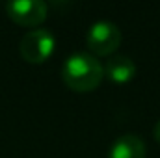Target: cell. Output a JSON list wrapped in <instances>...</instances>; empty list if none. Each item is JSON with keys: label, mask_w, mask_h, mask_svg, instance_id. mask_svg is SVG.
Instances as JSON below:
<instances>
[{"label": "cell", "mask_w": 160, "mask_h": 158, "mask_svg": "<svg viewBox=\"0 0 160 158\" xmlns=\"http://www.w3.org/2000/svg\"><path fill=\"white\" fill-rule=\"evenodd\" d=\"M54 47L56 37L48 28H34L22 36L19 50L28 63H43L52 56Z\"/></svg>", "instance_id": "cell-3"}, {"label": "cell", "mask_w": 160, "mask_h": 158, "mask_svg": "<svg viewBox=\"0 0 160 158\" xmlns=\"http://www.w3.org/2000/svg\"><path fill=\"white\" fill-rule=\"evenodd\" d=\"M48 6L43 0H13L6 4L8 17L21 26H38L47 19Z\"/></svg>", "instance_id": "cell-4"}, {"label": "cell", "mask_w": 160, "mask_h": 158, "mask_svg": "<svg viewBox=\"0 0 160 158\" xmlns=\"http://www.w3.org/2000/svg\"><path fill=\"white\" fill-rule=\"evenodd\" d=\"M147 156V149L145 143L140 136L127 132L121 134L119 138L114 140L110 151H108V158H145Z\"/></svg>", "instance_id": "cell-5"}, {"label": "cell", "mask_w": 160, "mask_h": 158, "mask_svg": "<svg viewBox=\"0 0 160 158\" xmlns=\"http://www.w3.org/2000/svg\"><path fill=\"white\" fill-rule=\"evenodd\" d=\"M104 77V67L91 52H75L67 56L62 67V78L73 91H93Z\"/></svg>", "instance_id": "cell-1"}, {"label": "cell", "mask_w": 160, "mask_h": 158, "mask_svg": "<svg viewBox=\"0 0 160 158\" xmlns=\"http://www.w3.org/2000/svg\"><path fill=\"white\" fill-rule=\"evenodd\" d=\"M121 39L123 36L119 26L112 21H97L86 34L88 48L93 52V56H112L121 45Z\"/></svg>", "instance_id": "cell-2"}, {"label": "cell", "mask_w": 160, "mask_h": 158, "mask_svg": "<svg viewBox=\"0 0 160 158\" xmlns=\"http://www.w3.org/2000/svg\"><path fill=\"white\" fill-rule=\"evenodd\" d=\"M104 75L112 82L125 84L130 78H134V75H136V63L127 54H114V56L108 58V62L104 65Z\"/></svg>", "instance_id": "cell-6"}, {"label": "cell", "mask_w": 160, "mask_h": 158, "mask_svg": "<svg viewBox=\"0 0 160 158\" xmlns=\"http://www.w3.org/2000/svg\"><path fill=\"white\" fill-rule=\"evenodd\" d=\"M153 134H155V140L160 143V119L157 121V125H155V130H153Z\"/></svg>", "instance_id": "cell-7"}]
</instances>
